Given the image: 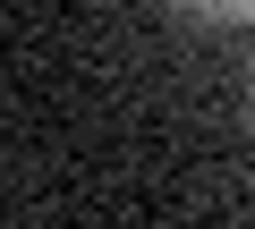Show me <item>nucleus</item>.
Here are the masks:
<instances>
[{"label":"nucleus","instance_id":"obj_1","mask_svg":"<svg viewBox=\"0 0 255 229\" xmlns=\"http://www.w3.org/2000/svg\"><path fill=\"white\" fill-rule=\"evenodd\" d=\"M187 17H204V26H238V17H255V0H179Z\"/></svg>","mask_w":255,"mask_h":229}]
</instances>
